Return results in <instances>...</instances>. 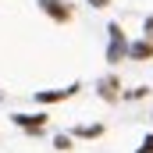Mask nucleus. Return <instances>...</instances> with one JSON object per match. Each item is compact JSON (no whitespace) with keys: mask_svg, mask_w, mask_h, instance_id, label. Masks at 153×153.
<instances>
[{"mask_svg":"<svg viewBox=\"0 0 153 153\" xmlns=\"http://www.w3.org/2000/svg\"><path fill=\"white\" fill-rule=\"evenodd\" d=\"M107 32H111V43H107V61H121V57L128 53V43H125V32H121V25H111Z\"/></svg>","mask_w":153,"mask_h":153,"instance_id":"f257e3e1","label":"nucleus"},{"mask_svg":"<svg viewBox=\"0 0 153 153\" xmlns=\"http://www.w3.org/2000/svg\"><path fill=\"white\" fill-rule=\"evenodd\" d=\"M39 7L53 22H71V4H64V0H39Z\"/></svg>","mask_w":153,"mask_h":153,"instance_id":"f03ea898","label":"nucleus"},{"mask_svg":"<svg viewBox=\"0 0 153 153\" xmlns=\"http://www.w3.org/2000/svg\"><path fill=\"white\" fill-rule=\"evenodd\" d=\"M14 125L25 128V132H32V135H39L43 125H46V114H14Z\"/></svg>","mask_w":153,"mask_h":153,"instance_id":"7ed1b4c3","label":"nucleus"},{"mask_svg":"<svg viewBox=\"0 0 153 153\" xmlns=\"http://www.w3.org/2000/svg\"><path fill=\"white\" fill-rule=\"evenodd\" d=\"M78 85H68V89H53V93H36L39 103H57V100H68V96H75Z\"/></svg>","mask_w":153,"mask_h":153,"instance_id":"20e7f679","label":"nucleus"},{"mask_svg":"<svg viewBox=\"0 0 153 153\" xmlns=\"http://www.w3.org/2000/svg\"><path fill=\"white\" fill-rule=\"evenodd\" d=\"M100 96L103 100H117V78H100Z\"/></svg>","mask_w":153,"mask_h":153,"instance_id":"39448f33","label":"nucleus"},{"mask_svg":"<svg viewBox=\"0 0 153 153\" xmlns=\"http://www.w3.org/2000/svg\"><path fill=\"white\" fill-rule=\"evenodd\" d=\"M128 53H132L135 61H139V57L146 61V57H153V43H132V46H128Z\"/></svg>","mask_w":153,"mask_h":153,"instance_id":"423d86ee","label":"nucleus"},{"mask_svg":"<svg viewBox=\"0 0 153 153\" xmlns=\"http://www.w3.org/2000/svg\"><path fill=\"white\" fill-rule=\"evenodd\" d=\"M75 135H82V139H96V135H103V125H85V128H75Z\"/></svg>","mask_w":153,"mask_h":153,"instance_id":"0eeeda50","label":"nucleus"},{"mask_svg":"<svg viewBox=\"0 0 153 153\" xmlns=\"http://www.w3.org/2000/svg\"><path fill=\"white\" fill-rule=\"evenodd\" d=\"M53 146H57V150H71V139H68V135H57Z\"/></svg>","mask_w":153,"mask_h":153,"instance_id":"6e6552de","label":"nucleus"},{"mask_svg":"<svg viewBox=\"0 0 153 153\" xmlns=\"http://www.w3.org/2000/svg\"><path fill=\"white\" fill-rule=\"evenodd\" d=\"M135 153H153V135H146V143H143V146H139Z\"/></svg>","mask_w":153,"mask_h":153,"instance_id":"1a4fd4ad","label":"nucleus"},{"mask_svg":"<svg viewBox=\"0 0 153 153\" xmlns=\"http://www.w3.org/2000/svg\"><path fill=\"white\" fill-rule=\"evenodd\" d=\"M89 4H93V7H107V0H89Z\"/></svg>","mask_w":153,"mask_h":153,"instance_id":"9d476101","label":"nucleus"},{"mask_svg":"<svg viewBox=\"0 0 153 153\" xmlns=\"http://www.w3.org/2000/svg\"><path fill=\"white\" fill-rule=\"evenodd\" d=\"M146 32H153V18H150V22H146Z\"/></svg>","mask_w":153,"mask_h":153,"instance_id":"9b49d317","label":"nucleus"}]
</instances>
